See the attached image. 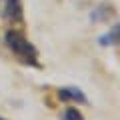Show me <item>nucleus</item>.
Wrapping results in <instances>:
<instances>
[{"mask_svg": "<svg viewBox=\"0 0 120 120\" xmlns=\"http://www.w3.org/2000/svg\"><path fill=\"white\" fill-rule=\"evenodd\" d=\"M98 42L102 44V46H120V24L112 26L106 34L100 36Z\"/></svg>", "mask_w": 120, "mask_h": 120, "instance_id": "20e7f679", "label": "nucleus"}, {"mask_svg": "<svg viewBox=\"0 0 120 120\" xmlns=\"http://www.w3.org/2000/svg\"><path fill=\"white\" fill-rule=\"evenodd\" d=\"M4 42L8 46V50L14 54V58L24 66H32V68H40V54L36 50V46L26 38L22 32L10 28L4 34Z\"/></svg>", "mask_w": 120, "mask_h": 120, "instance_id": "f257e3e1", "label": "nucleus"}, {"mask_svg": "<svg viewBox=\"0 0 120 120\" xmlns=\"http://www.w3.org/2000/svg\"><path fill=\"white\" fill-rule=\"evenodd\" d=\"M112 16H114V8H112V4H100L94 12L90 14L92 22H104V20H108V18H112Z\"/></svg>", "mask_w": 120, "mask_h": 120, "instance_id": "39448f33", "label": "nucleus"}, {"mask_svg": "<svg viewBox=\"0 0 120 120\" xmlns=\"http://www.w3.org/2000/svg\"><path fill=\"white\" fill-rule=\"evenodd\" d=\"M56 94H58L60 100H72V102H76V104H88L86 94L78 88V86H62V88H58Z\"/></svg>", "mask_w": 120, "mask_h": 120, "instance_id": "7ed1b4c3", "label": "nucleus"}, {"mask_svg": "<svg viewBox=\"0 0 120 120\" xmlns=\"http://www.w3.org/2000/svg\"><path fill=\"white\" fill-rule=\"evenodd\" d=\"M0 120H4V118H2V116H0Z\"/></svg>", "mask_w": 120, "mask_h": 120, "instance_id": "0eeeda50", "label": "nucleus"}, {"mask_svg": "<svg viewBox=\"0 0 120 120\" xmlns=\"http://www.w3.org/2000/svg\"><path fill=\"white\" fill-rule=\"evenodd\" d=\"M62 118H64V120H84V116H82V112L78 110V108L70 106V108L64 110V116H62Z\"/></svg>", "mask_w": 120, "mask_h": 120, "instance_id": "423d86ee", "label": "nucleus"}, {"mask_svg": "<svg viewBox=\"0 0 120 120\" xmlns=\"http://www.w3.org/2000/svg\"><path fill=\"white\" fill-rule=\"evenodd\" d=\"M0 18L10 24H20L24 20L22 0H0Z\"/></svg>", "mask_w": 120, "mask_h": 120, "instance_id": "f03ea898", "label": "nucleus"}]
</instances>
